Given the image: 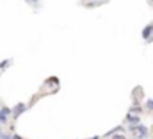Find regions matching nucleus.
<instances>
[{
  "instance_id": "1",
  "label": "nucleus",
  "mask_w": 153,
  "mask_h": 139,
  "mask_svg": "<svg viewBox=\"0 0 153 139\" xmlns=\"http://www.w3.org/2000/svg\"><path fill=\"white\" fill-rule=\"evenodd\" d=\"M132 136L135 139H148L150 138V129L144 125V123H139V125H130L128 127Z\"/></svg>"
},
{
  "instance_id": "2",
  "label": "nucleus",
  "mask_w": 153,
  "mask_h": 139,
  "mask_svg": "<svg viewBox=\"0 0 153 139\" xmlns=\"http://www.w3.org/2000/svg\"><path fill=\"white\" fill-rule=\"evenodd\" d=\"M11 116H13V109H11V107H5V105L0 107V123H2V125H5Z\"/></svg>"
},
{
  "instance_id": "3",
  "label": "nucleus",
  "mask_w": 153,
  "mask_h": 139,
  "mask_svg": "<svg viewBox=\"0 0 153 139\" xmlns=\"http://www.w3.org/2000/svg\"><path fill=\"white\" fill-rule=\"evenodd\" d=\"M125 121L128 123V127H130V125H139V123H141V116H139V114H135V112H130V111H128V114H126Z\"/></svg>"
},
{
  "instance_id": "4",
  "label": "nucleus",
  "mask_w": 153,
  "mask_h": 139,
  "mask_svg": "<svg viewBox=\"0 0 153 139\" xmlns=\"http://www.w3.org/2000/svg\"><path fill=\"white\" fill-rule=\"evenodd\" d=\"M27 111V104H23V102H20V104H16L14 107H13V118L16 120L20 114H23Z\"/></svg>"
},
{
  "instance_id": "5",
  "label": "nucleus",
  "mask_w": 153,
  "mask_h": 139,
  "mask_svg": "<svg viewBox=\"0 0 153 139\" xmlns=\"http://www.w3.org/2000/svg\"><path fill=\"white\" fill-rule=\"evenodd\" d=\"M121 132H125V127H123V125H117V127H114L112 130H109V132L105 134V138H111V136H114V134H121Z\"/></svg>"
},
{
  "instance_id": "6",
  "label": "nucleus",
  "mask_w": 153,
  "mask_h": 139,
  "mask_svg": "<svg viewBox=\"0 0 153 139\" xmlns=\"http://www.w3.org/2000/svg\"><path fill=\"white\" fill-rule=\"evenodd\" d=\"M144 111H148V112H153V98H148V100L144 102Z\"/></svg>"
},
{
  "instance_id": "7",
  "label": "nucleus",
  "mask_w": 153,
  "mask_h": 139,
  "mask_svg": "<svg viewBox=\"0 0 153 139\" xmlns=\"http://www.w3.org/2000/svg\"><path fill=\"white\" fill-rule=\"evenodd\" d=\"M9 64H11V59H7V61H2V63H0V70H5Z\"/></svg>"
},
{
  "instance_id": "8",
  "label": "nucleus",
  "mask_w": 153,
  "mask_h": 139,
  "mask_svg": "<svg viewBox=\"0 0 153 139\" xmlns=\"http://www.w3.org/2000/svg\"><path fill=\"white\" fill-rule=\"evenodd\" d=\"M25 2H27L29 5H32V7H38V5H39V2H41V0H25Z\"/></svg>"
},
{
  "instance_id": "9",
  "label": "nucleus",
  "mask_w": 153,
  "mask_h": 139,
  "mask_svg": "<svg viewBox=\"0 0 153 139\" xmlns=\"http://www.w3.org/2000/svg\"><path fill=\"white\" fill-rule=\"evenodd\" d=\"M130 112H135V114H141V112H143V109L135 105V107H132V109H130Z\"/></svg>"
},
{
  "instance_id": "10",
  "label": "nucleus",
  "mask_w": 153,
  "mask_h": 139,
  "mask_svg": "<svg viewBox=\"0 0 153 139\" xmlns=\"http://www.w3.org/2000/svg\"><path fill=\"white\" fill-rule=\"evenodd\" d=\"M0 139H13V136H7V134L2 132V134H0Z\"/></svg>"
},
{
  "instance_id": "11",
  "label": "nucleus",
  "mask_w": 153,
  "mask_h": 139,
  "mask_svg": "<svg viewBox=\"0 0 153 139\" xmlns=\"http://www.w3.org/2000/svg\"><path fill=\"white\" fill-rule=\"evenodd\" d=\"M114 139H125V136H121V134H114Z\"/></svg>"
},
{
  "instance_id": "12",
  "label": "nucleus",
  "mask_w": 153,
  "mask_h": 139,
  "mask_svg": "<svg viewBox=\"0 0 153 139\" xmlns=\"http://www.w3.org/2000/svg\"><path fill=\"white\" fill-rule=\"evenodd\" d=\"M13 139H23L20 134H13Z\"/></svg>"
},
{
  "instance_id": "13",
  "label": "nucleus",
  "mask_w": 153,
  "mask_h": 139,
  "mask_svg": "<svg viewBox=\"0 0 153 139\" xmlns=\"http://www.w3.org/2000/svg\"><path fill=\"white\" fill-rule=\"evenodd\" d=\"M2 127H4V125H2V123H0V134H2Z\"/></svg>"
},
{
  "instance_id": "14",
  "label": "nucleus",
  "mask_w": 153,
  "mask_h": 139,
  "mask_svg": "<svg viewBox=\"0 0 153 139\" xmlns=\"http://www.w3.org/2000/svg\"><path fill=\"white\" fill-rule=\"evenodd\" d=\"M91 139H102V138H98V136H96V138H91Z\"/></svg>"
},
{
  "instance_id": "15",
  "label": "nucleus",
  "mask_w": 153,
  "mask_h": 139,
  "mask_svg": "<svg viewBox=\"0 0 153 139\" xmlns=\"http://www.w3.org/2000/svg\"><path fill=\"white\" fill-rule=\"evenodd\" d=\"M91 2H100V0H91Z\"/></svg>"
},
{
  "instance_id": "16",
  "label": "nucleus",
  "mask_w": 153,
  "mask_h": 139,
  "mask_svg": "<svg viewBox=\"0 0 153 139\" xmlns=\"http://www.w3.org/2000/svg\"><path fill=\"white\" fill-rule=\"evenodd\" d=\"M150 2H152V4H153V0H150Z\"/></svg>"
}]
</instances>
